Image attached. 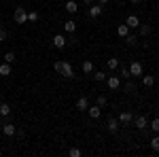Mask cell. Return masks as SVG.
I'll use <instances>...</instances> for the list:
<instances>
[{
    "label": "cell",
    "mask_w": 159,
    "mask_h": 157,
    "mask_svg": "<svg viewBox=\"0 0 159 157\" xmlns=\"http://www.w3.org/2000/svg\"><path fill=\"white\" fill-rule=\"evenodd\" d=\"M13 19H15V24H28V11H25L24 7H17L15 13H13Z\"/></svg>",
    "instance_id": "cell-1"
},
{
    "label": "cell",
    "mask_w": 159,
    "mask_h": 157,
    "mask_svg": "<svg viewBox=\"0 0 159 157\" xmlns=\"http://www.w3.org/2000/svg\"><path fill=\"white\" fill-rule=\"evenodd\" d=\"M60 74L64 76V79H74V68H72V64H70V62H61Z\"/></svg>",
    "instance_id": "cell-2"
},
{
    "label": "cell",
    "mask_w": 159,
    "mask_h": 157,
    "mask_svg": "<svg viewBox=\"0 0 159 157\" xmlns=\"http://www.w3.org/2000/svg\"><path fill=\"white\" fill-rule=\"evenodd\" d=\"M129 74L136 76V79H138V76H142V74H144L142 64H140V62H132V64H129Z\"/></svg>",
    "instance_id": "cell-3"
},
{
    "label": "cell",
    "mask_w": 159,
    "mask_h": 157,
    "mask_svg": "<svg viewBox=\"0 0 159 157\" xmlns=\"http://www.w3.org/2000/svg\"><path fill=\"white\" fill-rule=\"evenodd\" d=\"M51 43H53V47H55V49H64L66 45H68V38L64 36V34H55V36L51 38Z\"/></svg>",
    "instance_id": "cell-4"
},
{
    "label": "cell",
    "mask_w": 159,
    "mask_h": 157,
    "mask_svg": "<svg viewBox=\"0 0 159 157\" xmlns=\"http://www.w3.org/2000/svg\"><path fill=\"white\" fill-rule=\"evenodd\" d=\"M106 85H108V89L117 91V89H121V79L119 76H106Z\"/></svg>",
    "instance_id": "cell-5"
},
{
    "label": "cell",
    "mask_w": 159,
    "mask_h": 157,
    "mask_svg": "<svg viewBox=\"0 0 159 157\" xmlns=\"http://www.w3.org/2000/svg\"><path fill=\"white\" fill-rule=\"evenodd\" d=\"M2 134H4V136H15V134H17V125H15V123H9V121L2 123Z\"/></svg>",
    "instance_id": "cell-6"
},
{
    "label": "cell",
    "mask_w": 159,
    "mask_h": 157,
    "mask_svg": "<svg viewBox=\"0 0 159 157\" xmlns=\"http://www.w3.org/2000/svg\"><path fill=\"white\" fill-rule=\"evenodd\" d=\"M106 130H108L110 134H117L119 132V119H117V117H110V119L106 121Z\"/></svg>",
    "instance_id": "cell-7"
},
{
    "label": "cell",
    "mask_w": 159,
    "mask_h": 157,
    "mask_svg": "<svg viewBox=\"0 0 159 157\" xmlns=\"http://www.w3.org/2000/svg\"><path fill=\"white\" fill-rule=\"evenodd\" d=\"M134 125L138 127V130H147L148 127V119L144 117V115H138V117H134Z\"/></svg>",
    "instance_id": "cell-8"
},
{
    "label": "cell",
    "mask_w": 159,
    "mask_h": 157,
    "mask_svg": "<svg viewBox=\"0 0 159 157\" xmlns=\"http://www.w3.org/2000/svg\"><path fill=\"white\" fill-rule=\"evenodd\" d=\"M132 121H134V115H132L129 110H123V113H119V123L127 125V123H132Z\"/></svg>",
    "instance_id": "cell-9"
},
{
    "label": "cell",
    "mask_w": 159,
    "mask_h": 157,
    "mask_svg": "<svg viewBox=\"0 0 159 157\" xmlns=\"http://www.w3.org/2000/svg\"><path fill=\"white\" fill-rule=\"evenodd\" d=\"M87 113H89V117H91V119H100V115H102V106L93 104V106H89V109H87Z\"/></svg>",
    "instance_id": "cell-10"
},
{
    "label": "cell",
    "mask_w": 159,
    "mask_h": 157,
    "mask_svg": "<svg viewBox=\"0 0 159 157\" xmlns=\"http://www.w3.org/2000/svg\"><path fill=\"white\" fill-rule=\"evenodd\" d=\"M102 9H104L102 4H91V7H89V17H93V19L100 17V15H102Z\"/></svg>",
    "instance_id": "cell-11"
},
{
    "label": "cell",
    "mask_w": 159,
    "mask_h": 157,
    "mask_svg": "<svg viewBox=\"0 0 159 157\" xmlns=\"http://www.w3.org/2000/svg\"><path fill=\"white\" fill-rule=\"evenodd\" d=\"M125 24L129 25V30H136V28L140 25V19H138V15H129V17L125 19Z\"/></svg>",
    "instance_id": "cell-12"
},
{
    "label": "cell",
    "mask_w": 159,
    "mask_h": 157,
    "mask_svg": "<svg viewBox=\"0 0 159 157\" xmlns=\"http://www.w3.org/2000/svg\"><path fill=\"white\" fill-rule=\"evenodd\" d=\"M151 32H153V25H148V24H140L138 25V34H140V36H148Z\"/></svg>",
    "instance_id": "cell-13"
},
{
    "label": "cell",
    "mask_w": 159,
    "mask_h": 157,
    "mask_svg": "<svg viewBox=\"0 0 159 157\" xmlns=\"http://www.w3.org/2000/svg\"><path fill=\"white\" fill-rule=\"evenodd\" d=\"M119 66H121L119 58H108V60H106V68H108V70H117Z\"/></svg>",
    "instance_id": "cell-14"
},
{
    "label": "cell",
    "mask_w": 159,
    "mask_h": 157,
    "mask_svg": "<svg viewBox=\"0 0 159 157\" xmlns=\"http://www.w3.org/2000/svg\"><path fill=\"white\" fill-rule=\"evenodd\" d=\"M76 109H79V110H87V109H89V100H87L85 96H81L79 100H76Z\"/></svg>",
    "instance_id": "cell-15"
},
{
    "label": "cell",
    "mask_w": 159,
    "mask_h": 157,
    "mask_svg": "<svg viewBox=\"0 0 159 157\" xmlns=\"http://www.w3.org/2000/svg\"><path fill=\"white\" fill-rule=\"evenodd\" d=\"M74 30H76V21H74V19H68V21L64 24V32H68V34H72Z\"/></svg>",
    "instance_id": "cell-16"
},
{
    "label": "cell",
    "mask_w": 159,
    "mask_h": 157,
    "mask_svg": "<svg viewBox=\"0 0 159 157\" xmlns=\"http://www.w3.org/2000/svg\"><path fill=\"white\" fill-rule=\"evenodd\" d=\"M142 85L144 87H153L155 85V76L153 74H142Z\"/></svg>",
    "instance_id": "cell-17"
},
{
    "label": "cell",
    "mask_w": 159,
    "mask_h": 157,
    "mask_svg": "<svg viewBox=\"0 0 159 157\" xmlns=\"http://www.w3.org/2000/svg\"><path fill=\"white\" fill-rule=\"evenodd\" d=\"M117 34H119V38H125L127 34H129V25H127V24H121L119 28H117Z\"/></svg>",
    "instance_id": "cell-18"
},
{
    "label": "cell",
    "mask_w": 159,
    "mask_h": 157,
    "mask_svg": "<svg viewBox=\"0 0 159 157\" xmlns=\"http://www.w3.org/2000/svg\"><path fill=\"white\" fill-rule=\"evenodd\" d=\"M9 115H11V104L2 102L0 104V117H9Z\"/></svg>",
    "instance_id": "cell-19"
},
{
    "label": "cell",
    "mask_w": 159,
    "mask_h": 157,
    "mask_svg": "<svg viewBox=\"0 0 159 157\" xmlns=\"http://www.w3.org/2000/svg\"><path fill=\"white\" fill-rule=\"evenodd\" d=\"M9 74H11V64L2 62L0 64V76H9Z\"/></svg>",
    "instance_id": "cell-20"
},
{
    "label": "cell",
    "mask_w": 159,
    "mask_h": 157,
    "mask_svg": "<svg viewBox=\"0 0 159 157\" xmlns=\"http://www.w3.org/2000/svg\"><path fill=\"white\" fill-rule=\"evenodd\" d=\"M2 58H4V62H7V64H15V60H17L15 51H7V53H4Z\"/></svg>",
    "instance_id": "cell-21"
},
{
    "label": "cell",
    "mask_w": 159,
    "mask_h": 157,
    "mask_svg": "<svg viewBox=\"0 0 159 157\" xmlns=\"http://www.w3.org/2000/svg\"><path fill=\"white\" fill-rule=\"evenodd\" d=\"M81 68H83V72H85V74H91V72H93V62L85 60V62H83V66H81Z\"/></svg>",
    "instance_id": "cell-22"
},
{
    "label": "cell",
    "mask_w": 159,
    "mask_h": 157,
    "mask_svg": "<svg viewBox=\"0 0 159 157\" xmlns=\"http://www.w3.org/2000/svg\"><path fill=\"white\" fill-rule=\"evenodd\" d=\"M151 151H153V153H159V134L151 138Z\"/></svg>",
    "instance_id": "cell-23"
},
{
    "label": "cell",
    "mask_w": 159,
    "mask_h": 157,
    "mask_svg": "<svg viewBox=\"0 0 159 157\" xmlns=\"http://www.w3.org/2000/svg\"><path fill=\"white\" fill-rule=\"evenodd\" d=\"M66 11L68 13H76L79 11V4H76L74 0H68V2H66Z\"/></svg>",
    "instance_id": "cell-24"
},
{
    "label": "cell",
    "mask_w": 159,
    "mask_h": 157,
    "mask_svg": "<svg viewBox=\"0 0 159 157\" xmlns=\"http://www.w3.org/2000/svg\"><path fill=\"white\" fill-rule=\"evenodd\" d=\"M125 43H127L129 47H134V45H138V38H136V34H132V32H129V34L125 36Z\"/></svg>",
    "instance_id": "cell-25"
},
{
    "label": "cell",
    "mask_w": 159,
    "mask_h": 157,
    "mask_svg": "<svg viewBox=\"0 0 159 157\" xmlns=\"http://www.w3.org/2000/svg\"><path fill=\"white\" fill-rule=\"evenodd\" d=\"M91 74H93V81H98V83L106 81V76H108V74H104L102 70H100V72H91Z\"/></svg>",
    "instance_id": "cell-26"
},
{
    "label": "cell",
    "mask_w": 159,
    "mask_h": 157,
    "mask_svg": "<svg viewBox=\"0 0 159 157\" xmlns=\"http://www.w3.org/2000/svg\"><path fill=\"white\" fill-rule=\"evenodd\" d=\"M148 125H151V130L155 134H159V117H155L153 121H148Z\"/></svg>",
    "instance_id": "cell-27"
},
{
    "label": "cell",
    "mask_w": 159,
    "mask_h": 157,
    "mask_svg": "<svg viewBox=\"0 0 159 157\" xmlns=\"http://www.w3.org/2000/svg\"><path fill=\"white\" fill-rule=\"evenodd\" d=\"M96 104H98V106H102V109H104V106H106V104H108V100H106V96H96Z\"/></svg>",
    "instance_id": "cell-28"
},
{
    "label": "cell",
    "mask_w": 159,
    "mask_h": 157,
    "mask_svg": "<svg viewBox=\"0 0 159 157\" xmlns=\"http://www.w3.org/2000/svg\"><path fill=\"white\" fill-rule=\"evenodd\" d=\"M123 89H125V94H134V91H136V83H132V81H129V83H125V87H123Z\"/></svg>",
    "instance_id": "cell-29"
},
{
    "label": "cell",
    "mask_w": 159,
    "mask_h": 157,
    "mask_svg": "<svg viewBox=\"0 0 159 157\" xmlns=\"http://www.w3.org/2000/svg\"><path fill=\"white\" fill-rule=\"evenodd\" d=\"M121 68V79H129L132 74H129V66H119Z\"/></svg>",
    "instance_id": "cell-30"
},
{
    "label": "cell",
    "mask_w": 159,
    "mask_h": 157,
    "mask_svg": "<svg viewBox=\"0 0 159 157\" xmlns=\"http://www.w3.org/2000/svg\"><path fill=\"white\" fill-rule=\"evenodd\" d=\"M68 155H70V157H81L83 153H81V149H76V146H72V149H68Z\"/></svg>",
    "instance_id": "cell-31"
},
{
    "label": "cell",
    "mask_w": 159,
    "mask_h": 157,
    "mask_svg": "<svg viewBox=\"0 0 159 157\" xmlns=\"http://www.w3.org/2000/svg\"><path fill=\"white\" fill-rule=\"evenodd\" d=\"M28 21H32V24L38 21V13L36 11H30V13H28Z\"/></svg>",
    "instance_id": "cell-32"
},
{
    "label": "cell",
    "mask_w": 159,
    "mask_h": 157,
    "mask_svg": "<svg viewBox=\"0 0 159 157\" xmlns=\"http://www.w3.org/2000/svg\"><path fill=\"white\" fill-rule=\"evenodd\" d=\"M7 38H9V32H7L4 28H0V43H2V40H7Z\"/></svg>",
    "instance_id": "cell-33"
},
{
    "label": "cell",
    "mask_w": 159,
    "mask_h": 157,
    "mask_svg": "<svg viewBox=\"0 0 159 157\" xmlns=\"http://www.w3.org/2000/svg\"><path fill=\"white\" fill-rule=\"evenodd\" d=\"M53 70H55V72H60V70H61V60H57L55 64H53Z\"/></svg>",
    "instance_id": "cell-34"
},
{
    "label": "cell",
    "mask_w": 159,
    "mask_h": 157,
    "mask_svg": "<svg viewBox=\"0 0 159 157\" xmlns=\"http://www.w3.org/2000/svg\"><path fill=\"white\" fill-rule=\"evenodd\" d=\"M83 2H85L87 7H91V4H93V0H83Z\"/></svg>",
    "instance_id": "cell-35"
},
{
    "label": "cell",
    "mask_w": 159,
    "mask_h": 157,
    "mask_svg": "<svg viewBox=\"0 0 159 157\" xmlns=\"http://www.w3.org/2000/svg\"><path fill=\"white\" fill-rule=\"evenodd\" d=\"M98 2H100V4H102V7H104V4H108L110 0H98Z\"/></svg>",
    "instance_id": "cell-36"
},
{
    "label": "cell",
    "mask_w": 159,
    "mask_h": 157,
    "mask_svg": "<svg viewBox=\"0 0 159 157\" xmlns=\"http://www.w3.org/2000/svg\"><path fill=\"white\" fill-rule=\"evenodd\" d=\"M129 2H132V4H140V0H129Z\"/></svg>",
    "instance_id": "cell-37"
},
{
    "label": "cell",
    "mask_w": 159,
    "mask_h": 157,
    "mask_svg": "<svg viewBox=\"0 0 159 157\" xmlns=\"http://www.w3.org/2000/svg\"><path fill=\"white\" fill-rule=\"evenodd\" d=\"M0 21H2V15H0Z\"/></svg>",
    "instance_id": "cell-38"
}]
</instances>
